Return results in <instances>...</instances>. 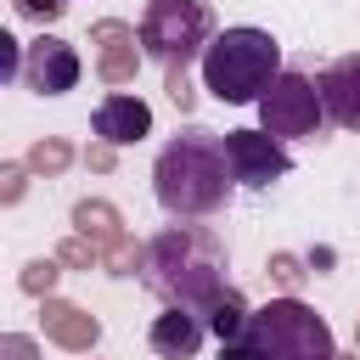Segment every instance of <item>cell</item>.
<instances>
[{"label":"cell","mask_w":360,"mask_h":360,"mask_svg":"<svg viewBox=\"0 0 360 360\" xmlns=\"http://www.w3.org/2000/svg\"><path fill=\"white\" fill-rule=\"evenodd\" d=\"M202 338H208V321L180 304H163V315H152V326H146V343L158 360H197Z\"/></svg>","instance_id":"13"},{"label":"cell","mask_w":360,"mask_h":360,"mask_svg":"<svg viewBox=\"0 0 360 360\" xmlns=\"http://www.w3.org/2000/svg\"><path fill=\"white\" fill-rule=\"evenodd\" d=\"M163 90H169V101H174L180 112H197V84H191L186 68H163Z\"/></svg>","instance_id":"22"},{"label":"cell","mask_w":360,"mask_h":360,"mask_svg":"<svg viewBox=\"0 0 360 360\" xmlns=\"http://www.w3.org/2000/svg\"><path fill=\"white\" fill-rule=\"evenodd\" d=\"M90 56H96V79L107 90H124L141 79V22H124V17H96L90 22Z\"/></svg>","instance_id":"8"},{"label":"cell","mask_w":360,"mask_h":360,"mask_svg":"<svg viewBox=\"0 0 360 360\" xmlns=\"http://www.w3.org/2000/svg\"><path fill=\"white\" fill-rule=\"evenodd\" d=\"M56 281H62V259H56V253L28 259V264L17 270V287H22L28 298H51V292H56Z\"/></svg>","instance_id":"19"},{"label":"cell","mask_w":360,"mask_h":360,"mask_svg":"<svg viewBox=\"0 0 360 360\" xmlns=\"http://www.w3.org/2000/svg\"><path fill=\"white\" fill-rule=\"evenodd\" d=\"M84 169H90V174H112V169H118V146L101 141V135H90V146H84Z\"/></svg>","instance_id":"24"},{"label":"cell","mask_w":360,"mask_h":360,"mask_svg":"<svg viewBox=\"0 0 360 360\" xmlns=\"http://www.w3.org/2000/svg\"><path fill=\"white\" fill-rule=\"evenodd\" d=\"M236 174L225 158V135L208 124H186L174 141H163L152 163V197L169 219H208L231 202Z\"/></svg>","instance_id":"2"},{"label":"cell","mask_w":360,"mask_h":360,"mask_svg":"<svg viewBox=\"0 0 360 360\" xmlns=\"http://www.w3.org/2000/svg\"><path fill=\"white\" fill-rule=\"evenodd\" d=\"M22 51L28 45H17L11 34H0V79H22Z\"/></svg>","instance_id":"26"},{"label":"cell","mask_w":360,"mask_h":360,"mask_svg":"<svg viewBox=\"0 0 360 360\" xmlns=\"http://www.w3.org/2000/svg\"><path fill=\"white\" fill-rule=\"evenodd\" d=\"M332 354H338L332 321L315 315L298 292L259 304L248 332L236 343H219V360H332Z\"/></svg>","instance_id":"3"},{"label":"cell","mask_w":360,"mask_h":360,"mask_svg":"<svg viewBox=\"0 0 360 360\" xmlns=\"http://www.w3.org/2000/svg\"><path fill=\"white\" fill-rule=\"evenodd\" d=\"M225 158H231L236 186H253V191H264V186L292 174V152L270 129H225Z\"/></svg>","instance_id":"7"},{"label":"cell","mask_w":360,"mask_h":360,"mask_svg":"<svg viewBox=\"0 0 360 360\" xmlns=\"http://www.w3.org/2000/svg\"><path fill=\"white\" fill-rule=\"evenodd\" d=\"M28 180H34L28 158H6V163H0V208H17V202L28 197Z\"/></svg>","instance_id":"21"},{"label":"cell","mask_w":360,"mask_h":360,"mask_svg":"<svg viewBox=\"0 0 360 360\" xmlns=\"http://www.w3.org/2000/svg\"><path fill=\"white\" fill-rule=\"evenodd\" d=\"M264 276H270L281 292H298V287H304L315 270H309V259H304V253H292V248H276V253L264 259Z\"/></svg>","instance_id":"18"},{"label":"cell","mask_w":360,"mask_h":360,"mask_svg":"<svg viewBox=\"0 0 360 360\" xmlns=\"http://www.w3.org/2000/svg\"><path fill=\"white\" fill-rule=\"evenodd\" d=\"M214 39V11L208 0H146L141 6V45L163 68H191L202 62Z\"/></svg>","instance_id":"5"},{"label":"cell","mask_w":360,"mask_h":360,"mask_svg":"<svg viewBox=\"0 0 360 360\" xmlns=\"http://www.w3.org/2000/svg\"><path fill=\"white\" fill-rule=\"evenodd\" d=\"M332 360H360V349H354V354H343V349H338V354H332Z\"/></svg>","instance_id":"27"},{"label":"cell","mask_w":360,"mask_h":360,"mask_svg":"<svg viewBox=\"0 0 360 360\" xmlns=\"http://www.w3.org/2000/svg\"><path fill=\"white\" fill-rule=\"evenodd\" d=\"M141 264H146V242H141L135 231H124L118 242H107V248H101V270H107V276H118V281H129V276L141 281Z\"/></svg>","instance_id":"17"},{"label":"cell","mask_w":360,"mask_h":360,"mask_svg":"<svg viewBox=\"0 0 360 360\" xmlns=\"http://www.w3.org/2000/svg\"><path fill=\"white\" fill-rule=\"evenodd\" d=\"M11 11L22 17V22H62V11H68V0H11Z\"/></svg>","instance_id":"23"},{"label":"cell","mask_w":360,"mask_h":360,"mask_svg":"<svg viewBox=\"0 0 360 360\" xmlns=\"http://www.w3.org/2000/svg\"><path fill=\"white\" fill-rule=\"evenodd\" d=\"M79 79H84V62H79L73 39H62V34L28 39V51H22V84L34 96H68Z\"/></svg>","instance_id":"9"},{"label":"cell","mask_w":360,"mask_h":360,"mask_svg":"<svg viewBox=\"0 0 360 360\" xmlns=\"http://www.w3.org/2000/svg\"><path fill=\"white\" fill-rule=\"evenodd\" d=\"M56 259H62V270H101V242H90L84 231H68L56 242Z\"/></svg>","instance_id":"20"},{"label":"cell","mask_w":360,"mask_h":360,"mask_svg":"<svg viewBox=\"0 0 360 360\" xmlns=\"http://www.w3.org/2000/svg\"><path fill=\"white\" fill-rule=\"evenodd\" d=\"M22 158H28V169H34L39 180H56V174H68V169L79 163V152H73L68 135H34Z\"/></svg>","instance_id":"16"},{"label":"cell","mask_w":360,"mask_h":360,"mask_svg":"<svg viewBox=\"0 0 360 360\" xmlns=\"http://www.w3.org/2000/svg\"><path fill=\"white\" fill-rule=\"evenodd\" d=\"M90 129H96L101 141H112V146H135V141L152 135V107H146L141 96H129V90H112V96L96 101Z\"/></svg>","instance_id":"11"},{"label":"cell","mask_w":360,"mask_h":360,"mask_svg":"<svg viewBox=\"0 0 360 360\" xmlns=\"http://www.w3.org/2000/svg\"><path fill=\"white\" fill-rule=\"evenodd\" d=\"M141 287L163 304H180L191 315H208V304L231 287L225 281V242L202 219H169L163 231L146 236V264Z\"/></svg>","instance_id":"1"},{"label":"cell","mask_w":360,"mask_h":360,"mask_svg":"<svg viewBox=\"0 0 360 360\" xmlns=\"http://www.w3.org/2000/svg\"><path fill=\"white\" fill-rule=\"evenodd\" d=\"M0 360H39V343L28 332H6L0 338Z\"/></svg>","instance_id":"25"},{"label":"cell","mask_w":360,"mask_h":360,"mask_svg":"<svg viewBox=\"0 0 360 360\" xmlns=\"http://www.w3.org/2000/svg\"><path fill=\"white\" fill-rule=\"evenodd\" d=\"M321 101H326V118L338 129L360 135V51H343L321 68Z\"/></svg>","instance_id":"12"},{"label":"cell","mask_w":360,"mask_h":360,"mask_svg":"<svg viewBox=\"0 0 360 360\" xmlns=\"http://www.w3.org/2000/svg\"><path fill=\"white\" fill-rule=\"evenodd\" d=\"M39 332H45V343H56L62 354H96V343H101V321L84 309V304H73V298H39Z\"/></svg>","instance_id":"10"},{"label":"cell","mask_w":360,"mask_h":360,"mask_svg":"<svg viewBox=\"0 0 360 360\" xmlns=\"http://www.w3.org/2000/svg\"><path fill=\"white\" fill-rule=\"evenodd\" d=\"M354 349H360V315H354Z\"/></svg>","instance_id":"28"},{"label":"cell","mask_w":360,"mask_h":360,"mask_svg":"<svg viewBox=\"0 0 360 360\" xmlns=\"http://www.w3.org/2000/svg\"><path fill=\"white\" fill-rule=\"evenodd\" d=\"M208 338H219V343H236L242 332H248V321H253V309H248V298H242V287H225L214 304H208Z\"/></svg>","instance_id":"15"},{"label":"cell","mask_w":360,"mask_h":360,"mask_svg":"<svg viewBox=\"0 0 360 360\" xmlns=\"http://www.w3.org/2000/svg\"><path fill=\"white\" fill-rule=\"evenodd\" d=\"M68 219H73V231H84V236L101 242V248L124 236V214H118V202H107V197H79Z\"/></svg>","instance_id":"14"},{"label":"cell","mask_w":360,"mask_h":360,"mask_svg":"<svg viewBox=\"0 0 360 360\" xmlns=\"http://www.w3.org/2000/svg\"><path fill=\"white\" fill-rule=\"evenodd\" d=\"M281 73V45L270 28H219L202 51V90L225 107H248L270 90V79Z\"/></svg>","instance_id":"4"},{"label":"cell","mask_w":360,"mask_h":360,"mask_svg":"<svg viewBox=\"0 0 360 360\" xmlns=\"http://www.w3.org/2000/svg\"><path fill=\"white\" fill-rule=\"evenodd\" d=\"M253 107H259V129H270L281 141H309V135H321L332 124L326 101H321V79H309L298 68H281Z\"/></svg>","instance_id":"6"},{"label":"cell","mask_w":360,"mask_h":360,"mask_svg":"<svg viewBox=\"0 0 360 360\" xmlns=\"http://www.w3.org/2000/svg\"><path fill=\"white\" fill-rule=\"evenodd\" d=\"M90 360H96V354H90Z\"/></svg>","instance_id":"29"}]
</instances>
